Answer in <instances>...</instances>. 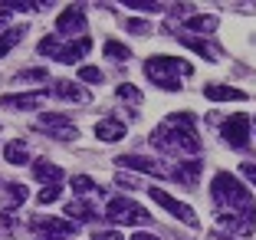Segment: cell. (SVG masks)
<instances>
[{
    "mask_svg": "<svg viewBox=\"0 0 256 240\" xmlns=\"http://www.w3.org/2000/svg\"><path fill=\"white\" fill-rule=\"evenodd\" d=\"M151 145L168 155H200V135L194 128V115L190 112H174L151 132Z\"/></svg>",
    "mask_w": 256,
    "mask_h": 240,
    "instance_id": "cell-1",
    "label": "cell"
},
{
    "mask_svg": "<svg viewBox=\"0 0 256 240\" xmlns=\"http://www.w3.org/2000/svg\"><path fill=\"white\" fill-rule=\"evenodd\" d=\"M210 201L217 214H234V217L256 220V197L243 188V181L230 171H217L210 181Z\"/></svg>",
    "mask_w": 256,
    "mask_h": 240,
    "instance_id": "cell-2",
    "label": "cell"
},
{
    "mask_svg": "<svg viewBox=\"0 0 256 240\" xmlns=\"http://www.w3.org/2000/svg\"><path fill=\"white\" fill-rule=\"evenodd\" d=\"M190 73H194V66L184 60H174V56H148L144 60V76L164 92H178L181 79H188Z\"/></svg>",
    "mask_w": 256,
    "mask_h": 240,
    "instance_id": "cell-3",
    "label": "cell"
},
{
    "mask_svg": "<svg viewBox=\"0 0 256 240\" xmlns=\"http://www.w3.org/2000/svg\"><path fill=\"white\" fill-rule=\"evenodd\" d=\"M36 50H40V56H53V60H60V63H76V60H82L86 53L92 50V40L82 37V40L60 43V37H43Z\"/></svg>",
    "mask_w": 256,
    "mask_h": 240,
    "instance_id": "cell-4",
    "label": "cell"
},
{
    "mask_svg": "<svg viewBox=\"0 0 256 240\" xmlns=\"http://www.w3.org/2000/svg\"><path fill=\"white\" fill-rule=\"evenodd\" d=\"M106 217L112 220V224H132V227L151 224V214L138 201H132V197H112V201L106 204Z\"/></svg>",
    "mask_w": 256,
    "mask_h": 240,
    "instance_id": "cell-5",
    "label": "cell"
},
{
    "mask_svg": "<svg viewBox=\"0 0 256 240\" xmlns=\"http://www.w3.org/2000/svg\"><path fill=\"white\" fill-rule=\"evenodd\" d=\"M33 128H36V132H46L50 138H60V142H72V138H79L76 122L69 119V115H60V112H43L36 122H33Z\"/></svg>",
    "mask_w": 256,
    "mask_h": 240,
    "instance_id": "cell-6",
    "label": "cell"
},
{
    "mask_svg": "<svg viewBox=\"0 0 256 240\" xmlns=\"http://www.w3.org/2000/svg\"><path fill=\"white\" fill-rule=\"evenodd\" d=\"M148 197L158 204V207H164L168 214H174L178 220H184L188 227H200V220H197L194 207H190V204H184V201H178V197H171L164 188H154V184H151V188H148Z\"/></svg>",
    "mask_w": 256,
    "mask_h": 240,
    "instance_id": "cell-7",
    "label": "cell"
},
{
    "mask_svg": "<svg viewBox=\"0 0 256 240\" xmlns=\"http://www.w3.org/2000/svg\"><path fill=\"white\" fill-rule=\"evenodd\" d=\"M56 37H86V10L76 7V4H69V7L60 10V17H56Z\"/></svg>",
    "mask_w": 256,
    "mask_h": 240,
    "instance_id": "cell-8",
    "label": "cell"
},
{
    "mask_svg": "<svg viewBox=\"0 0 256 240\" xmlns=\"http://www.w3.org/2000/svg\"><path fill=\"white\" fill-rule=\"evenodd\" d=\"M220 135H224V142L230 145V148H246L250 145V119L243 112H234L230 119L220 125Z\"/></svg>",
    "mask_w": 256,
    "mask_h": 240,
    "instance_id": "cell-9",
    "label": "cell"
},
{
    "mask_svg": "<svg viewBox=\"0 0 256 240\" xmlns=\"http://www.w3.org/2000/svg\"><path fill=\"white\" fill-rule=\"evenodd\" d=\"M115 165L128 168V171H142V174H154V178H174L171 168L164 161H154V158H144V155H118Z\"/></svg>",
    "mask_w": 256,
    "mask_h": 240,
    "instance_id": "cell-10",
    "label": "cell"
},
{
    "mask_svg": "<svg viewBox=\"0 0 256 240\" xmlns=\"http://www.w3.org/2000/svg\"><path fill=\"white\" fill-rule=\"evenodd\" d=\"M46 99H50V86L46 89H36V92H23V96H0V105L4 109H26V112H33V109H43Z\"/></svg>",
    "mask_w": 256,
    "mask_h": 240,
    "instance_id": "cell-11",
    "label": "cell"
},
{
    "mask_svg": "<svg viewBox=\"0 0 256 240\" xmlns=\"http://www.w3.org/2000/svg\"><path fill=\"white\" fill-rule=\"evenodd\" d=\"M30 227L40 233H50V237H69V233L79 230V224L69 217H33Z\"/></svg>",
    "mask_w": 256,
    "mask_h": 240,
    "instance_id": "cell-12",
    "label": "cell"
},
{
    "mask_svg": "<svg viewBox=\"0 0 256 240\" xmlns=\"http://www.w3.org/2000/svg\"><path fill=\"white\" fill-rule=\"evenodd\" d=\"M178 43L181 46H188V50H194L197 56H204L207 63H217V56H220V50L214 43H207L204 37H194V33H178Z\"/></svg>",
    "mask_w": 256,
    "mask_h": 240,
    "instance_id": "cell-13",
    "label": "cell"
},
{
    "mask_svg": "<svg viewBox=\"0 0 256 240\" xmlns=\"http://www.w3.org/2000/svg\"><path fill=\"white\" fill-rule=\"evenodd\" d=\"M204 96L210 102H246V92L234 89V86H224V83H207L204 86Z\"/></svg>",
    "mask_w": 256,
    "mask_h": 240,
    "instance_id": "cell-14",
    "label": "cell"
},
{
    "mask_svg": "<svg viewBox=\"0 0 256 240\" xmlns=\"http://www.w3.org/2000/svg\"><path fill=\"white\" fill-rule=\"evenodd\" d=\"M125 132H128L125 122L115 119V115L96 122V138H98V142H122V138H125Z\"/></svg>",
    "mask_w": 256,
    "mask_h": 240,
    "instance_id": "cell-15",
    "label": "cell"
},
{
    "mask_svg": "<svg viewBox=\"0 0 256 240\" xmlns=\"http://www.w3.org/2000/svg\"><path fill=\"white\" fill-rule=\"evenodd\" d=\"M53 96H60V99H66V102H76V105H86L89 102V92L82 89V86H76V83H69V79H60V83L53 86Z\"/></svg>",
    "mask_w": 256,
    "mask_h": 240,
    "instance_id": "cell-16",
    "label": "cell"
},
{
    "mask_svg": "<svg viewBox=\"0 0 256 240\" xmlns=\"http://www.w3.org/2000/svg\"><path fill=\"white\" fill-rule=\"evenodd\" d=\"M33 174H36L43 184H60L62 181V168L53 165L50 158H36V161H33Z\"/></svg>",
    "mask_w": 256,
    "mask_h": 240,
    "instance_id": "cell-17",
    "label": "cell"
},
{
    "mask_svg": "<svg viewBox=\"0 0 256 240\" xmlns=\"http://www.w3.org/2000/svg\"><path fill=\"white\" fill-rule=\"evenodd\" d=\"M62 217H69V220H96V217H98V210L92 207L89 201L76 197V201H69V204H66V214H62Z\"/></svg>",
    "mask_w": 256,
    "mask_h": 240,
    "instance_id": "cell-18",
    "label": "cell"
},
{
    "mask_svg": "<svg viewBox=\"0 0 256 240\" xmlns=\"http://www.w3.org/2000/svg\"><path fill=\"white\" fill-rule=\"evenodd\" d=\"M174 181H181V184H188V188H194L197 178H200V161H181V168H171Z\"/></svg>",
    "mask_w": 256,
    "mask_h": 240,
    "instance_id": "cell-19",
    "label": "cell"
},
{
    "mask_svg": "<svg viewBox=\"0 0 256 240\" xmlns=\"http://www.w3.org/2000/svg\"><path fill=\"white\" fill-rule=\"evenodd\" d=\"M23 37H26V27H7V30L0 33V60H4V56H7Z\"/></svg>",
    "mask_w": 256,
    "mask_h": 240,
    "instance_id": "cell-20",
    "label": "cell"
},
{
    "mask_svg": "<svg viewBox=\"0 0 256 240\" xmlns=\"http://www.w3.org/2000/svg\"><path fill=\"white\" fill-rule=\"evenodd\" d=\"M184 30H197V33H214L217 30V17L210 14H194L184 20Z\"/></svg>",
    "mask_w": 256,
    "mask_h": 240,
    "instance_id": "cell-21",
    "label": "cell"
},
{
    "mask_svg": "<svg viewBox=\"0 0 256 240\" xmlns=\"http://www.w3.org/2000/svg\"><path fill=\"white\" fill-rule=\"evenodd\" d=\"M26 201V188L23 184H4V210H14Z\"/></svg>",
    "mask_w": 256,
    "mask_h": 240,
    "instance_id": "cell-22",
    "label": "cell"
},
{
    "mask_svg": "<svg viewBox=\"0 0 256 240\" xmlns=\"http://www.w3.org/2000/svg\"><path fill=\"white\" fill-rule=\"evenodd\" d=\"M4 158H7L10 165H26L30 161V151H26L23 142H7L4 145Z\"/></svg>",
    "mask_w": 256,
    "mask_h": 240,
    "instance_id": "cell-23",
    "label": "cell"
},
{
    "mask_svg": "<svg viewBox=\"0 0 256 240\" xmlns=\"http://www.w3.org/2000/svg\"><path fill=\"white\" fill-rule=\"evenodd\" d=\"M102 53H106L108 60H115V63H125V60H132V50H128L125 43H118V40H108V43L102 46Z\"/></svg>",
    "mask_w": 256,
    "mask_h": 240,
    "instance_id": "cell-24",
    "label": "cell"
},
{
    "mask_svg": "<svg viewBox=\"0 0 256 240\" xmlns=\"http://www.w3.org/2000/svg\"><path fill=\"white\" fill-rule=\"evenodd\" d=\"M16 227H20V220L14 217V210H4L0 214V240H10L16 233Z\"/></svg>",
    "mask_w": 256,
    "mask_h": 240,
    "instance_id": "cell-25",
    "label": "cell"
},
{
    "mask_svg": "<svg viewBox=\"0 0 256 240\" xmlns=\"http://www.w3.org/2000/svg\"><path fill=\"white\" fill-rule=\"evenodd\" d=\"M4 10L10 14H26V10H46L50 4H30V0H7V4H0Z\"/></svg>",
    "mask_w": 256,
    "mask_h": 240,
    "instance_id": "cell-26",
    "label": "cell"
},
{
    "mask_svg": "<svg viewBox=\"0 0 256 240\" xmlns=\"http://www.w3.org/2000/svg\"><path fill=\"white\" fill-rule=\"evenodd\" d=\"M125 7L142 10V14H161V10H164V4H158V0H125Z\"/></svg>",
    "mask_w": 256,
    "mask_h": 240,
    "instance_id": "cell-27",
    "label": "cell"
},
{
    "mask_svg": "<svg viewBox=\"0 0 256 240\" xmlns=\"http://www.w3.org/2000/svg\"><path fill=\"white\" fill-rule=\"evenodd\" d=\"M16 79H20V83H50V69H43V66H36V69H23Z\"/></svg>",
    "mask_w": 256,
    "mask_h": 240,
    "instance_id": "cell-28",
    "label": "cell"
},
{
    "mask_svg": "<svg viewBox=\"0 0 256 240\" xmlns=\"http://www.w3.org/2000/svg\"><path fill=\"white\" fill-rule=\"evenodd\" d=\"M115 96L122 99V102H132V105H142V92L135 89L132 83H122L118 89H115Z\"/></svg>",
    "mask_w": 256,
    "mask_h": 240,
    "instance_id": "cell-29",
    "label": "cell"
},
{
    "mask_svg": "<svg viewBox=\"0 0 256 240\" xmlns=\"http://www.w3.org/2000/svg\"><path fill=\"white\" fill-rule=\"evenodd\" d=\"M60 194H62L60 184H46V188L36 194V204H40V207H46V204H56V201H60Z\"/></svg>",
    "mask_w": 256,
    "mask_h": 240,
    "instance_id": "cell-30",
    "label": "cell"
},
{
    "mask_svg": "<svg viewBox=\"0 0 256 240\" xmlns=\"http://www.w3.org/2000/svg\"><path fill=\"white\" fill-rule=\"evenodd\" d=\"M72 191L76 194H92V191H98V184L92 178H86V174H76L72 178Z\"/></svg>",
    "mask_w": 256,
    "mask_h": 240,
    "instance_id": "cell-31",
    "label": "cell"
},
{
    "mask_svg": "<svg viewBox=\"0 0 256 240\" xmlns=\"http://www.w3.org/2000/svg\"><path fill=\"white\" fill-rule=\"evenodd\" d=\"M79 79H82V83H102V69H96V66H79Z\"/></svg>",
    "mask_w": 256,
    "mask_h": 240,
    "instance_id": "cell-32",
    "label": "cell"
},
{
    "mask_svg": "<svg viewBox=\"0 0 256 240\" xmlns=\"http://www.w3.org/2000/svg\"><path fill=\"white\" fill-rule=\"evenodd\" d=\"M128 33H135V37H148L151 27L144 20H128Z\"/></svg>",
    "mask_w": 256,
    "mask_h": 240,
    "instance_id": "cell-33",
    "label": "cell"
},
{
    "mask_svg": "<svg viewBox=\"0 0 256 240\" xmlns=\"http://www.w3.org/2000/svg\"><path fill=\"white\" fill-rule=\"evenodd\" d=\"M92 240H125L118 230H96L92 233Z\"/></svg>",
    "mask_w": 256,
    "mask_h": 240,
    "instance_id": "cell-34",
    "label": "cell"
},
{
    "mask_svg": "<svg viewBox=\"0 0 256 240\" xmlns=\"http://www.w3.org/2000/svg\"><path fill=\"white\" fill-rule=\"evenodd\" d=\"M240 174H243L246 181H253V184H256V165H253V161H246V165H240Z\"/></svg>",
    "mask_w": 256,
    "mask_h": 240,
    "instance_id": "cell-35",
    "label": "cell"
},
{
    "mask_svg": "<svg viewBox=\"0 0 256 240\" xmlns=\"http://www.w3.org/2000/svg\"><path fill=\"white\" fill-rule=\"evenodd\" d=\"M207 240H236V237H230V233H224V230H210Z\"/></svg>",
    "mask_w": 256,
    "mask_h": 240,
    "instance_id": "cell-36",
    "label": "cell"
},
{
    "mask_svg": "<svg viewBox=\"0 0 256 240\" xmlns=\"http://www.w3.org/2000/svg\"><path fill=\"white\" fill-rule=\"evenodd\" d=\"M132 240H158L154 233H144V230H138V233H132Z\"/></svg>",
    "mask_w": 256,
    "mask_h": 240,
    "instance_id": "cell-37",
    "label": "cell"
},
{
    "mask_svg": "<svg viewBox=\"0 0 256 240\" xmlns=\"http://www.w3.org/2000/svg\"><path fill=\"white\" fill-rule=\"evenodd\" d=\"M7 20H10V10H4V7H0V30L7 27Z\"/></svg>",
    "mask_w": 256,
    "mask_h": 240,
    "instance_id": "cell-38",
    "label": "cell"
},
{
    "mask_svg": "<svg viewBox=\"0 0 256 240\" xmlns=\"http://www.w3.org/2000/svg\"><path fill=\"white\" fill-rule=\"evenodd\" d=\"M43 240H62V237H43Z\"/></svg>",
    "mask_w": 256,
    "mask_h": 240,
    "instance_id": "cell-39",
    "label": "cell"
},
{
    "mask_svg": "<svg viewBox=\"0 0 256 240\" xmlns=\"http://www.w3.org/2000/svg\"><path fill=\"white\" fill-rule=\"evenodd\" d=\"M0 188H4V181H0Z\"/></svg>",
    "mask_w": 256,
    "mask_h": 240,
    "instance_id": "cell-40",
    "label": "cell"
},
{
    "mask_svg": "<svg viewBox=\"0 0 256 240\" xmlns=\"http://www.w3.org/2000/svg\"><path fill=\"white\" fill-rule=\"evenodd\" d=\"M253 125H256V119H253Z\"/></svg>",
    "mask_w": 256,
    "mask_h": 240,
    "instance_id": "cell-41",
    "label": "cell"
}]
</instances>
